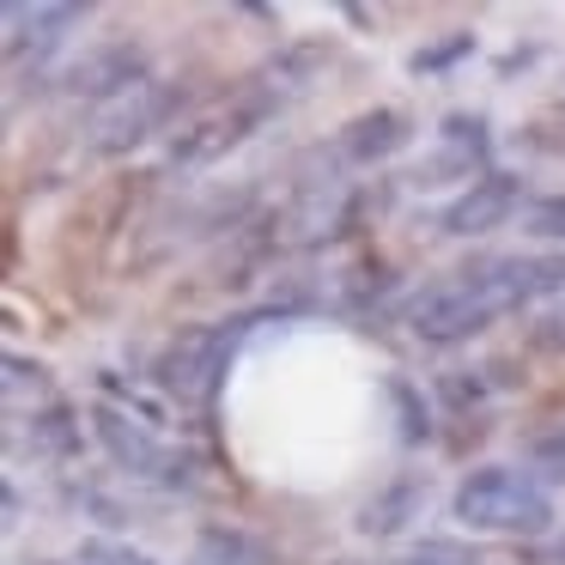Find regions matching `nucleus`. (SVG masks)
<instances>
[{"label": "nucleus", "mask_w": 565, "mask_h": 565, "mask_svg": "<svg viewBox=\"0 0 565 565\" xmlns=\"http://www.w3.org/2000/svg\"><path fill=\"white\" fill-rule=\"evenodd\" d=\"M529 201L535 195L523 189V171H487L438 213V232L444 237H487V232H499V225H511Z\"/></svg>", "instance_id": "0eeeda50"}, {"label": "nucleus", "mask_w": 565, "mask_h": 565, "mask_svg": "<svg viewBox=\"0 0 565 565\" xmlns=\"http://www.w3.org/2000/svg\"><path fill=\"white\" fill-rule=\"evenodd\" d=\"M492 171V128L480 110H450L438 122V159H431V183H450V177H487Z\"/></svg>", "instance_id": "9b49d317"}, {"label": "nucleus", "mask_w": 565, "mask_h": 565, "mask_svg": "<svg viewBox=\"0 0 565 565\" xmlns=\"http://www.w3.org/2000/svg\"><path fill=\"white\" fill-rule=\"evenodd\" d=\"M414 147V116L407 110H365V116H353V122L334 135V159L341 164H353V171H371V164H390L395 152H407Z\"/></svg>", "instance_id": "9d476101"}, {"label": "nucleus", "mask_w": 565, "mask_h": 565, "mask_svg": "<svg viewBox=\"0 0 565 565\" xmlns=\"http://www.w3.org/2000/svg\"><path fill=\"white\" fill-rule=\"evenodd\" d=\"M523 232L541 244H565V195H535L523 207Z\"/></svg>", "instance_id": "a211bd4d"}, {"label": "nucleus", "mask_w": 565, "mask_h": 565, "mask_svg": "<svg viewBox=\"0 0 565 565\" xmlns=\"http://www.w3.org/2000/svg\"><path fill=\"white\" fill-rule=\"evenodd\" d=\"M529 347H535V353H565V298L529 322Z\"/></svg>", "instance_id": "4be33fe9"}, {"label": "nucleus", "mask_w": 565, "mask_h": 565, "mask_svg": "<svg viewBox=\"0 0 565 565\" xmlns=\"http://www.w3.org/2000/svg\"><path fill=\"white\" fill-rule=\"evenodd\" d=\"M183 104H189V86H177V79H152V86L128 92L122 104L98 110V122H92V135H86V152H92V159H122V152L147 147L159 128H171ZM177 128H183V122H177Z\"/></svg>", "instance_id": "39448f33"}, {"label": "nucleus", "mask_w": 565, "mask_h": 565, "mask_svg": "<svg viewBox=\"0 0 565 565\" xmlns=\"http://www.w3.org/2000/svg\"><path fill=\"white\" fill-rule=\"evenodd\" d=\"M25 444L38 462H79V450H86V431H79V407L67 402H43L31 407L25 419Z\"/></svg>", "instance_id": "4468645a"}, {"label": "nucleus", "mask_w": 565, "mask_h": 565, "mask_svg": "<svg viewBox=\"0 0 565 565\" xmlns=\"http://www.w3.org/2000/svg\"><path fill=\"white\" fill-rule=\"evenodd\" d=\"M249 329H256V317H225V322H201V329H177V341L164 347L159 365H152L159 390L177 395V402H207Z\"/></svg>", "instance_id": "7ed1b4c3"}, {"label": "nucleus", "mask_w": 565, "mask_h": 565, "mask_svg": "<svg viewBox=\"0 0 565 565\" xmlns=\"http://www.w3.org/2000/svg\"><path fill=\"white\" fill-rule=\"evenodd\" d=\"M419 504H426V475H395L383 492H371V499H365V511L353 516V529H359V535H371V541H395L419 516Z\"/></svg>", "instance_id": "ddd939ff"}, {"label": "nucleus", "mask_w": 565, "mask_h": 565, "mask_svg": "<svg viewBox=\"0 0 565 565\" xmlns=\"http://www.w3.org/2000/svg\"><path fill=\"white\" fill-rule=\"evenodd\" d=\"M438 395H444V402H456V407H480V402H487V395H492V383H487V371H468V377H462V371H450V377H438Z\"/></svg>", "instance_id": "412c9836"}, {"label": "nucleus", "mask_w": 565, "mask_h": 565, "mask_svg": "<svg viewBox=\"0 0 565 565\" xmlns=\"http://www.w3.org/2000/svg\"><path fill=\"white\" fill-rule=\"evenodd\" d=\"M383 395H390V407H395V431H402V444H431L438 438L431 395L419 390L414 377H383Z\"/></svg>", "instance_id": "dca6fc26"}, {"label": "nucleus", "mask_w": 565, "mask_h": 565, "mask_svg": "<svg viewBox=\"0 0 565 565\" xmlns=\"http://www.w3.org/2000/svg\"><path fill=\"white\" fill-rule=\"evenodd\" d=\"M67 499H74V504H86V511L98 516L104 529H122V523H128V511H122L116 499H104L98 487H74V480H67Z\"/></svg>", "instance_id": "b1692460"}, {"label": "nucleus", "mask_w": 565, "mask_h": 565, "mask_svg": "<svg viewBox=\"0 0 565 565\" xmlns=\"http://www.w3.org/2000/svg\"><path fill=\"white\" fill-rule=\"evenodd\" d=\"M329 43L322 38H298V43H280V50L268 55V62L256 67V86L274 92V98H298V92H310L322 79V67H329Z\"/></svg>", "instance_id": "f8f14e48"}, {"label": "nucleus", "mask_w": 565, "mask_h": 565, "mask_svg": "<svg viewBox=\"0 0 565 565\" xmlns=\"http://www.w3.org/2000/svg\"><path fill=\"white\" fill-rule=\"evenodd\" d=\"M31 390H50V365L43 359H25V353H7V395H25Z\"/></svg>", "instance_id": "5701e85b"}, {"label": "nucleus", "mask_w": 565, "mask_h": 565, "mask_svg": "<svg viewBox=\"0 0 565 565\" xmlns=\"http://www.w3.org/2000/svg\"><path fill=\"white\" fill-rule=\"evenodd\" d=\"M535 55H541L535 43H529V50H511V55H499V79H511L516 67H529V62H535Z\"/></svg>", "instance_id": "393cba45"}, {"label": "nucleus", "mask_w": 565, "mask_h": 565, "mask_svg": "<svg viewBox=\"0 0 565 565\" xmlns=\"http://www.w3.org/2000/svg\"><path fill=\"white\" fill-rule=\"evenodd\" d=\"M450 516L456 529H475V535H547L559 511H553V492L535 468L480 462L450 492Z\"/></svg>", "instance_id": "f257e3e1"}, {"label": "nucleus", "mask_w": 565, "mask_h": 565, "mask_svg": "<svg viewBox=\"0 0 565 565\" xmlns=\"http://www.w3.org/2000/svg\"><path fill=\"white\" fill-rule=\"evenodd\" d=\"M475 50H480V43H475V31H444V38L419 43V50L407 55V74H414V79H444L450 67H462Z\"/></svg>", "instance_id": "f3484780"}, {"label": "nucleus", "mask_w": 565, "mask_h": 565, "mask_svg": "<svg viewBox=\"0 0 565 565\" xmlns=\"http://www.w3.org/2000/svg\"><path fill=\"white\" fill-rule=\"evenodd\" d=\"M274 116H280V98L274 92H262V86H249V92H237L225 110H207V116H195V122H183L171 140H164V164L171 171H207V164H220L225 152H237L256 128H268Z\"/></svg>", "instance_id": "20e7f679"}, {"label": "nucleus", "mask_w": 565, "mask_h": 565, "mask_svg": "<svg viewBox=\"0 0 565 565\" xmlns=\"http://www.w3.org/2000/svg\"><path fill=\"white\" fill-rule=\"evenodd\" d=\"M140 86H152V62H147V50L140 43H98V50H86L74 67H67L62 79H55V92L62 98H79V104H122L128 92H140Z\"/></svg>", "instance_id": "423d86ee"}, {"label": "nucleus", "mask_w": 565, "mask_h": 565, "mask_svg": "<svg viewBox=\"0 0 565 565\" xmlns=\"http://www.w3.org/2000/svg\"><path fill=\"white\" fill-rule=\"evenodd\" d=\"M92 438H98L104 450H110V462L135 480H164V468H171V444H164L147 419H128L116 402L92 407Z\"/></svg>", "instance_id": "1a4fd4ad"}, {"label": "nucleus", "mask_w": 565, "mask_h": 565, "mask_svg": "<svg viewBox=\"0 0 565 565\" xmlns=\"http://www.w3.org/2000/svg\"><path fill=\"white\" fill-rule=\"evenodd\" d=\"M79 565H159V559L128 547V541H116V535H86L79 541Z\"/></svg>", "instance_id": "6ab92c4d"}, {"label": "nucleus", "mask_w": 565, "mask_h": 565, "mask_svg": "<svg viewBox=\"0 0 565 565\" xmlns=\"http://www.w3.org/2000/svg\"><path fill=\"white\" fill-rule=\"evenodd\" d=\"M92 7L86 0H31V7H7V62L25 67V50H31V67H43L55 50H62L67 38H74V25H86Z\"/></svg>", "instance_id": "6e6552de"}, {"label": "nucleus", "mask_w": 565, "mask_h": 565, "mask_svg": "<svg viewBox=\"0 0 565 565\" xmlns=\"http://www.w3.org/2000/svg\"><path fill=\"white\" fill-rule=\"evenodd\" d=\"M523 456L541 468V475H565V419H559V426H547V431H529Z\"/></svg>", "instance_id": "aec40b11"}, {"label": "nucleus", "mask_w": 565, "mask_h": 565, "mask_svg": "<svg viewBox=\"0 0 565 565\" xmlns=\"http://www.w3.org/2000/svg\"><path fill=\"white\" fill-rule=\"evenodd\" d=\"M553 559H559V565H565V541H559V547H553Z\"/></svg>", "instance_id": "a878e982"}, {"label": "nucleus", "mask_w": 565, "mask_h": 565, "mask_svg": "<svg viewBox=\"0 0 565 565\" xmlns=\"http://www.w3.org/2000/svg\"><path fill=\"white\" fill-rule=\"evenodd\" d=\"M559 104H565V86H559Z\"/></svg>", "instance_id": "cd10ccee"}, {"label": "nucleus", "mask_w": 565, "mask_h": 565, "mask_svg": "<svg viewBox=\"0 0 565 565\" xmlns=\"http://www.w3.org/2000/svg\"><path fill=\"white\" fill-rule=\"evenodd\" d=\"M38 565H67V559H38Z\"/></svg>", "instance_id": "bb28decb"}, {"label": "nucleus", "mask_w": 565, "mask_h": 565, "mask_svg": "<svg viewBox=\"0 0 565 565\" xmlns=\"http://www.w3.org/2000/svg\"><path fill=\"white\" fill-rule=\"evenodd\" d=\"M189 565H274V553L262 547L249 529H232V523H207L195 535V553Z\"/></svg>", "instance_id": "2eb2a0df"}, {"label": "nucleus", "mask_w": 565, "mask_h": 565, "mask_svg": "<svg viewBox=\"0 0 565 565\" xmlns=\"http://www.w3.org/2000/svg\"><path fill=\"white\" fill-rule=\"evenodd\" d=\"M499 317H511V298L492 274V256L475 262V268L444 274V280H426L407 298V329L426 347H462L475 334H487Z\"/></svg>", "instance_id": "f03ea898"}]
</instances>
